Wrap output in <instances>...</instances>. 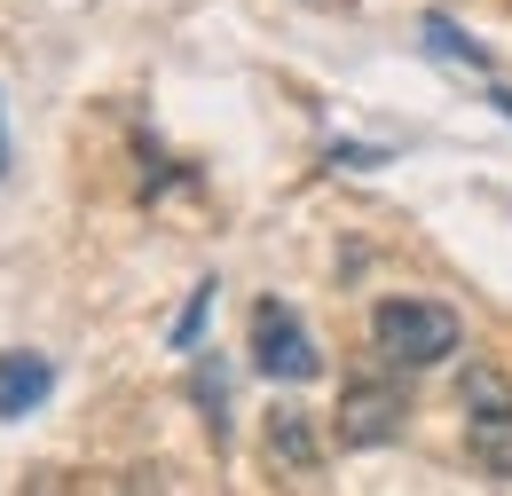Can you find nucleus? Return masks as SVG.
<instances>
[{"instance_id":"nucleus-3","label":"nucleus","mask_w":512,"mask_h":496,"mask_svg":"<svg viewBox=\"0 0 512 496\" xmlns=\"http://www.w3.org/2000/svg\"><path fill=\"white\" fill-rule=\"evenodd\" d=\"M253 371L276 378V386H308V378L323 371L308 323L284 308V300H253Z\"/></svg>"},{"instance_id":"nucleus-6","label":"nucleus","mask_w":512,"mask_h":496,"mask_svg":"<svg viewBox=\"0 0 512 496\" xmlns=\"http://www.w3.org/2000/svg\"><path fill=\"white\" fill-rule=\"evenodd\" d=\"M465 449L489 481H512V402H489V410H465Z\"/></svg>"},{"instance_id":"nucleus-12","label":"nucleus","mask_w":512,"mask_h":496,"mask_svg":"<svg viewBox=\"0 0 512 496\" xmlns=\"http://www.w3.org/2000/svg\"><path fill=\"white\" fill-rule=\"evenodd\" d=\"M0 182H8V119H0Z\"/></svg>"},{"instance_id":"nucleus-10","label":"nucleus","mask_w":512,"mask_h":496,"mask_svg":"<svg viewBox=\"0 0 512 496\" xmlns=\"http://www.w3.org/2000/svg\"><path fill=\"white\" fill-rule=\"evenodd\" d=\"M331 166H347V174H371V166H386V150H371V142H331Z\"/></svg>"},{"instance_id":"nucleus-11","label":"nucleus","mask_w":512,"mask_h":496,"mask_svg":"<svg viewBox=\"0 0 512 496\" xmlns=\"http://www.w3.org/2000/svg\"><path fill=\"white\" fill-rule=\"evenodd\" d=\"M489 103H497V111L512 119V87H489Z\"/></svg>"},{"instance_id":"nucleus-8","label":"nucleus","mask_w":512,"mask_h":496,"mask_svg":"<svg viewBox=\"0 0 512 496\" xmlns=\"http://www.w3.org/2000/svg\"><path fill=\"white\" fill-rule=\"evenodd\" d=\"M190 402L205 418V434H213V449H229V363L205 355V347H190Z\"/></svg>"},{"instance_id":"nucleus-7","label":"nucleus","mask_w":512,"mask_h":496,"mask_svg":"<svg viewBox=\"0 0 512 496\" xmlns=\"http://www.w3.org/2000/svg\"><path fill=\"white\" fill-rule=\"evenodd\" d=\"M268 465L276 473H316L323 465V441H316V426H308V410H268Z\"/></svg>"},{"instance_id":"nucleus-1","label":"nucleus","mask_w":512,"mask_h":496,"mask_svg":"<svg viewBox=\"0 0 512 496\" xmlns=\"http://www.w3.org/2000/svg\"><path fill=\"white\" fill-rule=\"evenodd\" d=\"M371 347H379L386 371H434V363H449L457 347H465V323H457V308H442V300H418V292H394V300H379L371 308Z\"/></svg>"},{"instance_id":"nucleus-5","label":"nucleus","mask_w":512,"mask_h":496,"mask_svg":"<svg viewBox=\"0 0 512 496\" xmlns=\"http://www.w3.org/2000/svg\"><path fill=\"white\" fill-rule=\"evenodd\" d=\"M418 48H426L434 63H449V71H473V79H489V71H497L489 48H481V40H465V24L442 16V8H426V16H418Z\"/></svg>"},{"instance_id":"nucleus-4","label":"nucleus","mask_w":512,"mask_h":496,"mask_svg":"<svg viewBox=\"0 0 512 496\" xmlns=\"http://www.w3.org/2000/svg\"><path fill=\"white\" fill-rule=\"evenodd\" d=\"M48 394H56V363H48L40 347H8V355H0V418H8V426L32 418Z\"/></svg>"},{"instance_id":"nucleus-9","label":"nucleus","mask_w":512,"mask_h":496,"mask_svg":"<svg viewBox=\"0 0 512 496\" xmlns=\"http://www.w3.org/2000/svg\"><path fill=\"white\" fill-rule=\"evenodd\" d=\"M213 292H221L213 276H197V284H190V300H182V315H174V331H166V347H182V355L197 347V331H205V315H213Z\"/></svg>"},{"instance_id":"nucleus-2","label":"nucleus","mask_w":512,"mask_h":496,"mask_svg":"<svg viewBox=\"0 0 512 496\" xmlns=\"http://www.w3.org/2000/svg\"><path fill=\"white\" fill-rule=\"evenodd\" d=\"M410 426V394H402V371L394 378H347V394H339V449H386V441H402Z\"/></svg>"}]
</instances>
